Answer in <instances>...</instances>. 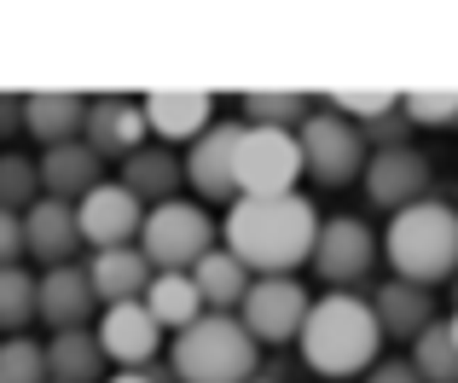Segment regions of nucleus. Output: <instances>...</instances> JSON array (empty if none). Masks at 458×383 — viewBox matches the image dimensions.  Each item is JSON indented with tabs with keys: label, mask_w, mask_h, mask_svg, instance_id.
I'll return each instance as SVG.
<instances>
[{
	"label": "nucleus",
	"mask_w": 458,
	"mask_h": 383,
	"mask_svg": "<svg viewBox=\"0 0 458 383\" xmlns=\"http://www.w3.org/2000/svg\"><path fill=\"white\" fill-rule=\"evenodd\" d=\"M146 134H151V123H146V105L140 99H88V128H81V140H88L105 163L123 169V163L146 146Z\"/></svg>",
	"instance_id": "14"
},
{
	"label": "nucleus",
	"mask_w": 458,
	"mask_h": 383,
	"mask_svg": "<svg viewBox=\"0 0 458 383\" xmlns=\"http://www.w3.org/2000/svg\"><path fill=\"white\" fill-rule=\"evenodd\" d=\"M412 366H418L424 383H458V343H453L447 319H436V326L412 343Z\"/></svg>",
	"instance_id": "28"
},
{
	"label": "nucleus",
	"mask_w": 458,
	"mask_h": 383,
	"mask_svg": "<svg viewBox=\"0 0 458 383\" xmlns=\"http://www.w3.org/2000/svg\"><path fill=\"white\" fill-rule=\"evenodd\" d=\"M377 256H383V238H371V226L360 215H331V221H319V244H313L308 268L331 291H348V285H360L371 273Z\"/></svg>",
	"instance_id": "8"
},
{
	"label": "nucleus",
	"mask_w": 458,
	"mask_h": 383,
	"mask_svg": "<svg viewBox=\"0 0 458 383\" xmlns=\"http://www.w3.org/2000/svg\"><path fill=\"white\" fill-rule=\"evenodd\" d=\"M105 383H157V378H151V372H111Z\"/></svg>",
	"instance_id": "36"
},
{
	"label": "nucleus",
	"mask_w": 458,
	"mask_h": 383,
	"mask_svg": "<svg viewBox=\"0 0 458 383\" xmlns=\"http://www.w3.org/2000/svg\"><path fill=\"white\" fill-rule=\"evenodd\" d=\"M88 128V99L81 93H23V134L47 146H70Z\"/></svg>",
	"instance_id": "21"
},
{
	"label": "nucleus",
	"mask_w": 458,
	"mask_h": 383,
	"mask_svg": "<svg viewBox=\"0 0 458 383\" xmlns=\"http://www.w3.org/2000/svg\"><path fill=\"white\" fill-rule=\"evenodd\" d=\"M221 238L256 279H284L302 261H313L319 215H313V203L302 192H291V198H238Z\"/></svg>",
	"instance_id": "1"
},
{
	"label": "nucleus",
	"mask_w": 458,
	"mask_h": 383,
	"mask_svg": "<svg viewBox=\"0 0 458 383\" xmlns=\"http://www.w3.org/2000/svg\"><path fill=\"white\" fill-rule=\"evenodd\" d=\"M88 279H93V291H99V302L116 308V302H146L157 268L146 261V250H140V244H123V250H93Z\"/></svg>",
	"instance_id": "19"
},
{
	"label": "nucleus",
	"mask_w": 458,
	"mask_h": 383,
	"mask_svg": "<svg viewBox=\"0 0 458 383\" xmlns=\"http://www.w3.org/2000/svg\"><path fill=\"white\" fill-rule=\"evenodd\" d=\"M47 383H105L99 331H58L47 343Z\"/></svg>",
	"instance_id": "25"
},
{
	"label": "nucleus",
	"mask_w": 458,
	"mask_h": 383,
	"mask_svg": "<svg viewBox=\"0 0 458 383\" xmlns=\"http://www.w3.org/2000/svg\"><path fill=\"white\" fill-rule=\"evenodd\" d=\"M313 314V296L302 291V285L284 273V279H256L244 296V308H238V319H244V331L256 343H302V326Z\"/></svg>",
	"instance_id": "9"
},
{
	"label": "nucleus",
	"mask_w": 458,
	"mask_h": 383,
	"mask_svg": "<svg viewBox=\"0 0 458 383\" xmlns=\"http://www.w3.org/2000/svg\"><path fill=\"white\" fill-rule=\"evenodd\" d=\"M41 198H58V203H81L105 174V157L88 146V140H70V146H47L41 157Z\"/></svg>",
	"instance_id": "18"
},
{
	"label": "nucleus",
	"mask_w": 458,
	"mask_h": 383,
	"mask_svg": "<svg viewBox=\"0 0 458 383\" xmlns=\"http://www.w3.org/2000/svg\"><path fill=\"white\" fill-rule=\"evenodd\" d=\"M250 383H279V378H250Z\"/></svg>",
	"instance_id": "38"
},
{
	"label": "nucleus",
	"mask_w": 458,
	"mask_h": 383,
	"mask_svg": "<svg viewBox=\"0 0 458 383\" xmlns=\"http://www.w3.org/2000/svg\"><path fill=\"white\" fill-rule=\"evenodd\" d=\"M93 302H99V291H93V279H88L81 261H64V268L41 273V319H47L53 337L58 331H88Z\"/></svg>",
	"instance_id": "17"
},
{
	"label": "nucleus",
	"mask_w": 458,
	"mask_h": 383,
	"mask_svg": "<svg viewBox=\"0 0 458 383\" xmlns=\"http://www.w3.org/2000/svg\"><path fill=\"white\" fill-rule=\"evenodd\" d=\"M383 343L389 337H383L377 314H371V296L331 291L325 302H313L296 349H302L308 372H319V378H366L377 366Z\"/></svg>",
	"instance_id": "2"
},
{
	"label": "nucleus",
	"mask_w": 458,
	"mask_h": 383,
	"mask_svg": "<svg viewBox=\"0 0 458 383\" xmlns=\"http://www.w3.org/2000/svg\"><path fill=\"white\" fill-rule=\"evenodd\" d=\"M23 134V93H0V140Z\"/></svg>",
	"instance_id": "35"
},
{
	"label": "nucleus",
	"mask_w": 458,
	"mask_h": 383,
	"mask_svg": "<svg viewBox=\"0 0 458 383\" xmlns=\"http://www.w3.org/2000/svg\"><path fill=\"white\" fill-rule=\"evenodd\" d=\"M23 256H30V250H23V215L0 209V268H18Z\"/></svg>",
	"instance_id": "33"
},
{
	"label": "nucleus",
	"mask_w": 458,
	"mask_h": 383,
	"mask_svg": "<svg viewBox=\"0 0 458 383\" xmlns=\"http://www.w3.org/2000/svg\"><path fill=\"white\" fill-rule=\"evenodd\" d=\"M296 140H302V163H308V181L325 186V192H343L354 186L360 174H366V134H360L348 116H308L302 128H296Z\"/></svg>",
	"instance_id": "7"
},
{
	"label": "nucleus",
	"mask_w": 458,
	"mask_h": 383,
	"mask_svg": "<svg viewBox=\"0 0 458 383\" xmlns=\"http://www.w3.org/2000/svg\"><path fill=\"white\" fill-rule=\"evenodd\" d=\"M360 186H366V203H377V209L401 215L406 203L424 198V186H429V157H424L418 146L371 151V157H366V174H360Z\"/></svg>",
	"instance_id": "13"
},
{
	"label": "nucleus",
	"mask_w": 458,
	"mask_h": 383,
	"mask_svg": "<svg viewBox=\"0 0 458 383\" xmlns=\"http://www.w3.org/2000/svg\"><path fill=\"white\" fill-rule=\"evenodd\" d=\"M81 244H88V238H81L76 203L41 198L35 209H23V250H30L41 268H64V261H76Z\"/></svg>",
	"instance_id": "15"
},
{
	"label": "nucleus",
	"mask_w": 458,
	"mask_h": 383,
	"mask_svg": "<svg viewBox=\"0 0 458 383\" xmlns=\"http://www.w3.org/2000/svg\"><path fill=\"white\" fill-rule=\"evenodd\" d=\"M41 319V279L30 268H0V331L6 337H23V326Z\"/></svg>",
	"instance_id": "26"
},
{
	"label": "nucleus",
	"mask_w": 458,
	"mask_h": 383,
	"mask_svg": "<svg viewBox=\"0 0 458 383\" xmlns=\"http://www.w3.org/2000/svg\"><path fill=\"white\" fill-rule=\"evenodd\" d=\"M401 116L406 123H424V128H447L458 123V88H418V93H401Z\"/></svg>",
	"instance_id": "31"
},
{
	"label": "nucleus",
	"mask_w": 458,
	"mask_h": 383,
	"mask_svg": "<svg viewBox=\"0 0 458 383\" xmlns=\"http://www.w3.org/2000/svg\"><path fill=\"white\" fill-rule=\"evenodd\" d=\"M383 261L406 285H441L458 273V209L441 198H418L401 215H389L383 233Z\"/></svg>",
	"instance_id": "3"
},
{
	"label": "nucleus",
	"mask_w": 458,
	"mask_h": 383,
	"mask_svg": "<svg viewBox=\"0 0 458 383\" xmlns=\"http://www.w3.org/2000/svg\"><path fill=\"white\" fill-rule=\"evenodd\" d=\"M76 221H81V238H88L93 250H123V244H134L140 226H146V203L123 181H99L76 203Z\"/></svg>",
	"instance_id": "11"
},
{
	"label": "nucleus",
	"mask_w": 458,
	"mask_h": 383,
	"mask_svg": "<svg viewBox=\"0 0 458 383\" xmlns=\"http://www.w3.org/2000/svg\"><path fill=\"white\" fill-rule=\"evenodd\" d=\"M366 383H424V378H418L412 354H406V361H377V366L366 372Z\"/></svg>",
	"instance_id": "34"
},
{
	"label": "nucleus",
	"mask_w": 458,
	"mask_h": 383,
	"mask_svg": "<svg viewBox=\"0 0 458 383\" xmlns=\"http://www.w3.org/2000/svg\"><path fill=\"white\" fill-rule=\"evenodd\" d=\"M447 331H453V343H458V308H453V319H447Z\"/></svg>",
	"instance_id": "37"
},
{
	"label": "nucleus",
	"mask_w": 458,
	"mask_h": 383,
	"mask_svg": "<svg viewBox=\"0 0 458 383\" xmlns=\"http://www.w3.org/2000/svg\"><path fill=\"white\" fill-rule=\"evenodd\" d=\"M308 174L302 140L291 128H244L238 146V198H291Z\"/></svg>",
	"instance_id": "6"
},
{
	"label": "nucleus",
	"mask_w": 458,
	"mask_h": 383,
	"mask_svg": "<svg viewBox=\"0 0 458 383\" xmlns=\"http://www.w3.org/2000/svg\"><path fill=\"white\" fill-rule=\"evenodd\" d=\"M140 105H146V123L157 140H191L198 146L215 128V99L203 88H151Z\"/></svg>",
	"instance_id": "16"
},
{
	"label": "nucleus",
	"mask_w": 458,
	"mask_h": 383,
	"mask_svg": "<svg viewBox=\"0 0 458 383\" xmlns=\"http://www.w3.org/2000/svg\"><path fill=\"white\" fill-rule=\"evenodd\" d=\"M41 203V163L23 151H0V209L23 215Z\"/></svg>",
	"instance_id": "27"
},
{
	"label": "nucleus",
	"mask_w": 458,
	"mask_h": 383,
	"mask_svg": "<svg viewBox=\"0 0 458 383\" xmlns=\"http://www.w3.org/2000/svg\"><path fill=\"white\" fill-rule=\"evenodd\" d=\"M331 105L336 111H348V116H360V123H383V116H394L401 111V93H389V88H331Z\"/></svg>",
	"instance_id": "32"
},
{
	"label": "nucleus",
	"mask_w": 458,
	"mask_h": 383,
	"mask_svg": "<svg viewBox=\"0 0 458 383\" xmlns=\"http://www.w3.org/2000/svg\"><path fill=\"white\" fill-rule=\"evenodd\" d=\"M180 181H186V163H180L168 146H140L134 157L123 163V186L134 192L140 203H151V209H157V203H168V198H174V192H180Z\"/></svg>",
	"instance_id": "23"
},
{
	"label": "nucleus",
	"mask_w": 458,
	"mask_h": 383,
	"mask_svg": "<svg viewBox=\"0 0 458 383\" xmlns=\"http://www.w3.org/2000/svg\"><path fill=\"white\" fill-rule=\"evenodd\" d=\"M191 279H198L203 308H209V314H233V308H244V296H250V285H256V273H250L226 244H215L209 256L191 268Z\"/></svg>",
	"instance_id": "22"
},
{
	"label": "nucleus",
	"mask_w": 458,
	"mask_h": 383,
	"mask_svg": "<svg viewBox=\"0 0 458 383\" xmlns=\"http://www.w3.org/2000/svg\"><path fill=\"white\" fill-rule=\"evenodd\" d=\"M0 383H47V343L35 337L0 343Z\"/></svg>",
	"instance_id": "30"
},
{
	"label": "nucleus",
	"mask_w": 458,
	"mask_h": 383,
	"mask_svg": "<svg viewBox=\"0 0 458 383\" xmlns=\"http://www.w3.org/2000/svg\"><path fill=\"white\" fill-rule=\"evenodd\" d=\"M99 349L116 361V372H146L163 354V326L151 319L146 302H116L99 314Z\"/></svg>",
	"instance_id": "12"
},
{
	"label": "nucleus",
	"mask_w": 458,
	"mask_h": 383,
	"mask_svg": "<svg viewBox=\"0 0 458 383\" xmlns=\"http://www.w3.org/2000/svg\"><path fill=\"white\" fill-rule=\"evenodd\" d=\"M174 383H250L261 378V343L233 314H203L191 331H180L168 349Z\"/></svg>",
	"instance_id": "4"
},
{
	"label": "nucleus",
	"mask_w": 458,
	"mask_h": 383,
	"mask_svg": "<svg viewBox=\"0 0 458 383\" xmlns=\"http://www.w3.org/2000/svg\"><path fill=\"white\" fill-rule=\"evenodd\" d=\"M146 308H151V319L163 331H191L198 326L203 314H209V308H203V291H198V279H191V273H157L151 279V291H146Z\"/></svg>",
	"instance_id": "24"
},
{
	"label": "nucleus",
	"mask_w": 458,
	"mask_h": 383,
	"mask_svg": "<svg viewBox=\"0 0 458 383\" xmlns=\"http://www.w3.org/2000/svg\"><path fill=\"white\" fill-rule=\"evenodd\" d=\"M140 250L157 273H191L203 256L215 250V221L203 203H186V198H168L146 209V226H140Z\"/></svg>",
	"instance_id": "5"
},
{
	"label": "nucleus",
	"mask_w": 458,
	"mask_h": 383,
	"mask_svg": "<svg viewBox=\"0 0 458 383\" xmlns=\"http://www.w3.org/2000/svg\"><path fill=\"white\" fill-rule=\"evenodd\" d=\"M308 99L302 93H244V128H302Z\"/></svg>",
	"instance_id": "29"
},
{
	"label": "nucleus",
	"mask_w": 458,
	"mask_h": 383,
	"mask_svg": "<svg viewBox=\"0 0 458 383\" xmlns=\"http://www.w3.org/2000/svg\"><path fill=\"white\" fill-rule=\"evenodd\" d=\"M371 314H377L383 337H394V343H418L429 326H436L429 291L424 285H406V279H383L377 291H371Z\"/></svg>",
	"instance_id": "20"
},
{
	"label": "nucleus",
	"mask_w": 458,
	"mask_h": 383,
	"mask_svg": "<svg viewBox=\"0 0 458 383\" xmlns=\"http://www.w3.org/2000/svg\"><path fill=\"white\" fill-rule=\"evenodd\" d=\"M238 146L244 123H215L198 146H186V181L203 203H238Z\"/></svg>",
	"instance_id": "10"
}]
</instances>
